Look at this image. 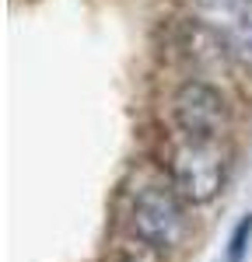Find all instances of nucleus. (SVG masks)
<instances>
[{"label":"nucleus","instance_id":"obj_1","mask_svg":"<svg viewBox=\"0 0 252 262\" xmlns=\"http://www.w3.org/2000/svg\"><path fill=\"white\" fill-rule=\"evenodd\" d=\"M231 108L207 77H186L168 95L165 168L186 203H210L228 171Z\"/></svg>","mask_w":252,"mask_h":262},{"label":"nucleus","instance_id":"obj_2","mask_svg":"<svg viewBox=\"0 0 252 262\" xmlns=\"http://www.w3.org/2000/svg\"><path fill=\"white\" fill-rule=\"evenodd\" d=\"M123 221L133 245L147 252H172L189 234L186 200L172 185V179H161V175L140 179L133 189H126Z\"/></svg>","mask_w":252,"mask_h":262},{"label":"nucleus","instance_id":"obj_3","mask_svg":"<svg viewBox=\"0 0 252 262\" xmlns=\"http://www.w3.org/2000/svg\"><path fill=\"white\" fill-rule=\"evenodd\" d=\"M193 11L235 60L252 63V0H193Z\"/></svg>","mask_w":252,"mask_h":262},{"label":"nucleus","instance_id":"obj_4","mask_svg":"<svg viewBox=\"0 0 252 262\" xmlns=\"http://www.w3.org/2000/svg\"><path fill=\"white\" fill-rule=\"evenodd\" d=\"M249 245H252V213H245L242 221L235 224V231H231L228 248H224V262H245Z\"/></svg>","mask_w":252,"mask_h":262}]
</instances>
